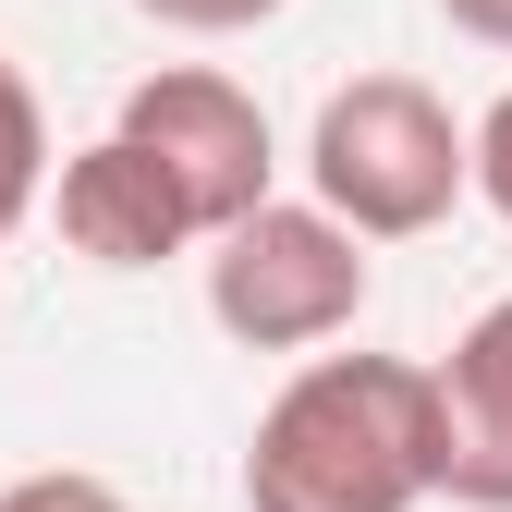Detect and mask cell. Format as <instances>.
Segmentation results:
<instances>
[{
	"instance_id": "obj_8",
	"label": "cell",
	"mask_w": 512,
	"mask_h": 512,
	"mask_svg": "<svg viewBox=\"0 0 512 512\" xmlns=\"http://www.w3.org/2000/svg\"><path fill=\"white\" fill-rule=\"evenodd\" d=\"M464 196H488L512 220V86L488 98V122H464Z\"/></svg>"
},
{
	"instance_id": "obj_4",
	"label": "cell",
	"mask_w": 512,
	"mask_h": 512,
	"mask_svg": "<svg viewBox=\"0 0 512 512\" xmlns=\"http://www.w3.org/2000/svg\"><path fill=\"white\" fill-rule=\"evenodd\" d=\"M122 147H135L159 183H171V208L196 220L208 244L232 232V220H256L269 208V171H281V147H269V110H256L232 74H208V61H171V74H147L135 98H122V122H110Z\"/></svg>"
},
{
	"instance_id": "obj_10",
	"label": "cell",
	"mask_w": 512,
	"mask_h": 512,
	"mask_svg": "<svg viewBox=\"0 0 512 512\" xmlns=\"http://www.w3.org/2000/svg\"><path fill=\"white\" fill-rule=\"evenodd\" d=\"M147 25H183V37H244V25H269L281 0H135Z\"/></svg>"
},
{
	"instance_id": "obj_6",
	"label": "cell",
	"mask_w": 512,
	"mask_h": 512,
	"mask_svg": "<svg viewBox=\"0 0 512 512\" xmlns=\"http://www.w3.org/2000/svg\"><path fill=\"white\" fill-rule=\"evenodd\" d=\"M49 208H61V244H74L86 269H159V256L196 244V220L171 208V183H159L135 147H122V135H98V147L61 159Z\"/></svg>"
},
{
	"instance_id": "obj_1",
	"label": "cell",
	"mask_w": 512,
	"mask_h": 512,
	"mask_svg": "<svg viewBox=\"0 0 512 512\" xmlns=\"http://www.w3.org/2000/svg\"><path fill=\"white\" fill-rule=\"evenodd\" d=\"M427 500V366L305 354L244 439V512H415Z\"/></svg>"
},
{
	"instance_id": "obj_11",
	"label": "cell",
	"mask_w": 512,
	"mask_h": 512,
	"mask_svg": "<svg viewBox=\"0 0 512 512\" xmlns=\"http://www.w3.org/2000/svg\"><path fill=\"white\" fill-rule=\"evenodd\" d=\"M439 13H452L476 49H512V0H439Z\"/></svg>"
},
{
	"instance_id": "obj_7",
	"label": "cell",
	"mask_w": 512,
	"mask_h": 512,
	"mask_svg": "<svg viewBox=\"0 0 512 512\" xmlns=\"http://www.w3.org/2000/svg\"><path fill=\"white\" fill-rule=\"evenodd\" d=\"M49 196V110H37V86L0 61V232H13L25 208Z\"/></svg>"
},
{
	"instance_id": "obj_9",
	"label": "cell",
	"mask_w": 512,
	"mask_h": 512,
	"mask_svg": "<svg viewBox=\"0 0 512 512\" xmlns=\"http://www.w3.org/2000/svg\"><path fill=\"white\" fill-rule=\"evenodd\" d=\"M0 512H122L110 476H74V464H49V476H13L0 488Z\"/></svg>"
},
{
	"instance_id": "obj_3",
	"label": "cell",
	"mask_w": 512,
	"mask_h": 512,
	"mask_svg": "<svg viewBox=\"0 0 512 512\" xmlns=\"http://www.w3.org/2000/svg\"><path fill=\"white\" fill-rule=\"evenodd\" d=\"M208 317H220L244 354H317V342H342L354 317H366V244L330 208L269 196L256 220L220 232V256H208Z\"/></svg>"
},
{
	"instance_id": "obj_5",
	"label": "cell",
	"mask_w": 512,
	"mask_h": 512,
	"mask_svg": "<svg viewBox=\"0 0 512 512\" xmlns=\"http://www.w3.org/2000/svg\"><path fill=\"white\" fill-rule=\"evenodd\" d=\"M427 500L512 512V293L427 366Z\"/></svg>"
},
{
	"instance_id": "obj_2",
	"label": "cell",
	"mask_w": 512,
	"mask_h": 512,
	"mask_svg": "<svg viewBox=\"0 0 512 512\" xmlns=\"http://www.w3.org/2000/svg\"><path fill=\"white\" fill-rule=\"evenodd\" d=\"M305 183H317L305 208H330L354 244H415L464 208V122L415 74H354L317 98Z\"/></svg>"
}]
</instances>
